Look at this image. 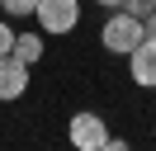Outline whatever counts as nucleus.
I'll use <instances>...</instances> for the list:
<instances>
[{
	"label": "nucleus",
	"instance_id": "nucleus-1",
	"mask_svg": "<svg viewBox=\"0 0 156 151\" xmlns=\"http://www.w3.org/2000/svg\"><path fill=\"white\" fill-rule=\"evenodd\" d=\"M142 38H147V24L137 14H128V9L123 14H109L104 28H99V43H104V52H114V57H128Z\"/></svg>",
	"mask_w": 156,
	"mask_h": 151
},
{
	"label": "nucleus",
	"instance_id": "nucleus-2",
	"mask_svg": "<svg viewBox=\"0 0 156 151\" xmlns=\"http://www.w3.org/2000/svg\"><path fill=\"white\" fill-rule=\"evenodd\" d=\"M71 146L76 151H104L109 146V128H104V118L99 113H90V109H80L76 118H71Z\"/></svg>",
	"mask_w": 156,
	"mask_h": 151
},
{
	"label": "nucleus",
	"instance_id": "nucleus-3",
	"mask_svg": "<svg viewBox=\"0 0 156 151\" xmlns=\"http://www.w3.org/2000/svg\"><path fill=\"white\" fill-rule=\"evenodd\" d=\"M38 24L43 33H71L80 24V0H38Z\"/></svg>",
	"mask_w": 156,
	"mask_h": 151
},
{
	"label": "nucleus",
	"instance_id": "nucleus-4",
	"mask_svg": "<svg viewBox=\"0 0 156 151\" xmlns=\"http://www.w3.org/2000/svg\"><path fill=\"white\" fill-rule=\"evenodd\" d=\"M29 90V61H19L14 52H0V99H24Z\"/></svg>",
	"mask_w": 156,
	"mask_h": 151
},
{
	"label": "nucleus",
	"instance_id": "nucleus-5",
	"mask_svg": "<svg viewBox=\"0 0 156 151\" xmlns=\"http://www.w3.org/2000/svg\"><path fill=\"white\" fill-rule=\"evenodd\" d=\"M128 71H133V80L142 85V90L156 85V38H142V43L128 52Z\"/></svg>",
	"mask_w": 156,
	"mask_h": 151
},
{
	"label": "nucleus",
	"instance_id": "nucleus-6",
	"mask_svg": "<svg viewBox=\"0 0 156 151\" xmlns=\"http://www.w3.org/2000/svg\"><path fill=\"white\" fill-rule=\"evenodd\" d=\"M14 57L33 66V61L43 57V33H14Z\"/></svg>",
	"mask_w": 156,
	"mask_h": 151
},
{
	"label": "nucleus",
	"instance_id": "nucleus-7",
	"mask_svg": "<svg viewBox=\"0 0 156 151\" xmlns=\"http://www.w3.org/2000/svg\"><path fill=\"white\" fill-rule=\"evenodd\" d=\"M0 5L10 9V19H24V14H33V9H38V0H0Z\"/></svg>",
	"mask_w": 156,
	"mask_h": 151
},
{
	"label": "nucleus",
	"instance_id": "nucleus-8",
	"mask_svg": "<svg viewBox=\"0 0 156 151\" xmlns=\"http://www.w3.org/2000/svg\"><path fill=\"white\" fill-rule=\"evenodd\" d=\"M123 9H128V14H137V19H147V14L156 9V0H123Z\"/></svg>",
	"mask_w": 156,
	"mask_h": 151
},
{
	"label": "nucleus",
	"instance_id": "nucleus-9",
	"mask_svg": "<svg viewBox=\"0 0 156 151\" xmlns=\"http://www.w3.org/2000/svg\"><path fill=\"white\" fill-rule=\"evenodd\" d=\"M0 52H14V33H10L5 19H0Z\"/></svg>",
	"mask_w": 156,
	"mask_h": 151
},
{
	"label": "nucleus",
	"instance_id": "nucleus-10",
	"mask_svg": "<svg viewBox=\"0 0 156 151\" xmlns=\"http://www.w3.org/2000/svg\"><path fill=\"white\" fill-rule=\"evenodd\" d=\"M142 24H147V38H156V9H151V14L142 19Z\"/></svg>",
	"mask_w": 156,
	"mask_h": 151
},
{
	"label": "nucleus",
	"instance_id": "nucleus-11",
	"mask_svg": "<svg viewBox=\"0 0 156 151\" xmlns=\"http://www.w3.org/2000/svg\"><path fill=\"white\" fill-rule=\"evenodd\" d=\"M95 5H104V9H123V0H95Z\"/></svg>",
	"mask_w": 156,
	"mask_h": 151
}]
</instances>
